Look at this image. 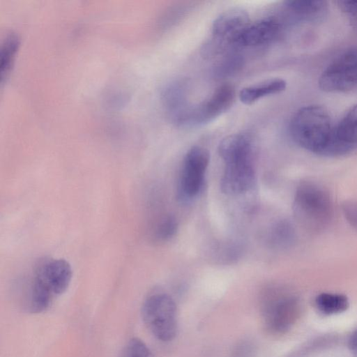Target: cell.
I'll return each instance as SVG.
<instances>
[{"mask_svg": "<svg viewBox=\"0 0 357 357\" xmlns=\"http://www.w3.org/2000/svg\"><path fill=\"white\" fill-rule=\"evenodd\" d=\"M334 125L328 111L317 105L300 108L289 123L293 141L302 149L322 155L331 137Z\"/></svg>", "mask_w": 357, "mask_h": 357, "instance_id": "1", "label": "cell"}, {"mask_svg": "<svg viewBox=\"0 0 357 357\" xmlns=\"http://www.w3.org/2000/svg\"><path fill=\"white\" fill-rule=\"evenodd\" d=\"M294 212L298 222L309 231L326 228L333 216V205L329 192L313 181H303L296 188Z\"/></svg>", "mask_w": 357, "mask_h": 357, "instance_id": "2", "label": "cell"}, {"mask_svg": "<svg viewBox=\"0 0 357 357\" xmlns=\"http://www.w3.org/2000/svg\"><path fill=\"white\" fill-rule=\"evenodd\" d=\"M142 319L151 333L159 340L167 342L176 335V307L173 298L166 294L149 296L142 308Z\"/></svg>", "mask_w": 357, "mask_h": 357, "instance_id": "3", "label": "cell"}, {"mask_svg": "<svg viewBox=\"0 0 357 357\" xmlns=\"http://www.w3.org/2000/svg\"><path fill=\"white\" fill-rule=\"evenodd\" d=\"M318 85L327 93H344L357 86V46L337 56L319 75Z\"/></svg>", "mask_w": 357, "mask_h": 357, "instance_id": "4", "label": "cell"}, {"mask_svg": "<svg viewBox=\"0 0 357 357\" xmlns=\"http://www.w3.org/2000/svg\"><path fill=\"white\" fill-rule=\"evenodd\" d=\"M250 22L248 14L242 9L222 13L213 23L212 38L205 44L207 51L215 56L230 47H237L239 37Z\"/></svg>", "mask_w": 357, "mask_h": 357, "instance_id": "5", "label": "cell"}, {"mask_svg": "<svg viewBox=\"0 0 357 357\" xmlns=\"http://www.w3.org/2000/svg\"><path fill=\"white\" fill-rule=\"evenodd\" d=\"M210 154L204 147L195 146L186 153L179 179V195L184 199L197 195L202 189Z\"/></svg>", "mask_w": 357, "mask_h": 357, "instance_id": "6", "label": "cell"}, {"mask_svg": "<svg viewBox=\"0 0 357 357\" xmlns=\"http://www.w3.org/2000/svg\"><path fill=\"white\" fill-rule=\"evenodd\" d=\"M300 313L298 299L292 296H266L262 314L265 325L274 333H282L294 324Z\"/></svg>", "mask_w": 357, "mask_h": 357, "instance_id": "7", "label": "cell"}, {"mask_svg": "<svg viewBox=\"0 0 357 357\" xmlns=\"http://www.w3.org/2000/svg\"><path fill=\"white\" fill-rule=\"evenodd\" d=\"M235 96L236 91L232 85L220 86L207 100L190 107L181 125H202L212 121L231 107Z\"/></svg>", "mask_w": 357, "mask_h": 357, "instance_id": "8", "label": "cell"}, {"mask_svg": "<svg viewBox=\"0 0 357 357\" xmlns=\"http://www.w3.org/2000/svg\"><path fill=\"white\" fill-rule=\"evenodd\" d=\"M357 149V103L352 105L333 126L322 156L338 157Z\"/></svg>", "mask_w": 357, "mask_h": 357, "instance_id": "9", "label": "cell"}, {"mask_svg": "<svg viewBox=\"0 0 357 357\" xmlns=\"http://www.w3.org/2000/svg\"><path fill=\"white\" fill-rule=\"evenodd\" d=\"M70 264L63 259H50L36 268L32 280L52 297L63 294L72 280Z\"/></svg>", "mask_w": 357, "mask_h": 357, "instance_id": "10", "label": "cell"}, {"mask_svg": "<svg viewBox=\"0 0 357 357\" xmlns=\"http://www.w3.org/2000/svg\"><path fill=\"white\" fill-rule=\"evenodd\" d=\"M220 187L227 195H238L249 190L255 181L253 159L225 164Z\"/></svg>", "mask_w": 357, "mask_h": 357, "instance_id": "11", "label": "cell"}, {"mask_svg": "<svg viewBox=\"0 0 357 357\" xmlns=\"http://www.w3.org/2000/svg\"><path fill=\"white\" fill-rule=\"evenodd\" d=\"M280 22L273 17L250 22L239 37L237 47H254L270 43L280 34Z\"/></svg>", "mask_w": 357, "mask_h": 357, "instance_id": "12", "label": "cell"}, {"mask_svg": "<svg viewBox=\"0 0 357 357\" xmlns=\"http://www.w3.org/2000/svg\"><path fill=\"white\" fill-rule=\"evenodd\" d=\"M284 7L294 19L305 22L320 21L328 11V3L322 0H289Z\"/></svg>", "mask_w": 357, "mask_h": 357, "instance_id": "13", "label": "cell"}, {"mask_svg": "<svg viewBox=\"0 0 357 357\" xmlns=\"http://www.w3.org/2000/svg\"><path fill=\"white\" fill-rule=\"evenodd\" d=\"M218 153L225 163L253 157L252 138L250 135L242 133L229 135L220 142Z\"/></svg>", "mask_w": 357, "mask_h": 357, "instance_id": "14", "label": "cell"}, {"mask_svg": "<svg viewBox=\"0 0 357 357\" xmlns=\"http://www.w3.org/2000/svg\"><path fill=\"white\" fill-rule=\"evenodd\" d=\"M286 87L285 80L281 78H273L243 88L238 96L243 104L252 105L264 97L282 92Z\"/></svg>", "mask_w": 357, "mask_h": 357, "instance_id": "15", "label": "cell"}, {"mask_svg": "<svg viewBox=\"0 0 357 357\" xmlns=\"http://www.w3.org/2000/svg\"><path fill=\"white\" fill-rule=\"evenodd\" d=\"M314 303L319 312L325 315L342 313L349 307L347 296L337 293H321L316 296Z\"/></svg>", "mask_w": 357, "mask_h": 357, "instance_id": "16", "label": "cell"}, {"mask_svg": "<svg viewBox=\"0 0 357 357\" xmlns=\"http://www.w3.org/2000/svg\"><path fill=\"white\" fill-rule=\"evenodd\" d=\"M20 45L19 38L13 33L6 34L0 50V77L3 84L8 78Z\"/></svg>", "mask_w": 357, "mask_h": 357, "instance_id": "17", "label": "cell"}, {"mask_svg": "<svg viewBox=\"0 0 357 357\" xmlns=\"http://www.w3.org/2000/svg\"><path fill=\"white\" fill-rule=\"evenodd\" d=\"M271 241L276 246H289L295 239V231L292 225L286 220L277 222L271 229Z\"/></svg>", "mask_w": 357, "mask_h": 357, "instance_id": "18", "label": "cell"}, {"mask_svg": "<svg viewBox=\"0 0 357 357\" xmlns=\"http://www.w3.org/2000/svg\"><path fill=\"white\" fill-rule=\"evenodd\" d=\"M243 58L238 54H228L217 65L215 73L218 77H225L238 71L243 65Z\"/></svg>", "mask_w": 357, "mask_h": 357, "instance_id": "19", "label": "cell"}, {"mask_svg": "<svg viewBox=\"0 0 357 357\" xmlns=\"http://www.w3.org/2000/svg\"><path fill=\"white\" fill-rule=\"evenodd\" d=\"M178 223L172 215L163 218L156 226L155 237L160 241H166L172 238L176 232Z\"/></svg>", "mask_w": 357, "mask_h": 357, "instance_id": "20", "label": "cell"}, {"mask_svg": "<svg viewBox=\"0 0 357 357\" xmlns=\"http://www.w3.org/2000/svg\"><path fill=\"white\" fill-rule=\"evenodd\" d=\"M121 357H151V354L143 341L135 337L127 342Z\"/></svg>", "mask_w": 357, "mask_h": 357, "instance_id": "21", "label": "cell"}, {"mask_svg": "<svg viewBox=\"0 0 357 357\" xmlns=\"http://www.w3.org/2000/svg\"><path fill=\"white\" fill-rule=\"evenodd\" d=\"M337 4L350 26L357 31V0H340Z\"/></svg>", "mask_w": 357, "mask_h": 357, "instance_id": "22", "label": "cell"}, {"mask_svg": "<svg viewBox=\"0 0 357 357\" xmlns=\"http://www.w3.org/2000/svg\"><path fill=\"white\" fill-rule=\"evenodd\" d=\"M342 211L348 223L357 229V201H345L342 204Z\"/></svg>", "mask_w": 357, "mask_h": 357, "instance_id": "23", "label": "cell"}, {"mask_svg": "<svg viewBox=\"0 0 357 357\" xmlns=\"http://www.w3.org/2000/svg\"><path fill=\"white\" fill-rule=\"evenodd\" d=\"M252 348L248 343H242L234 351V357H251Z\"/></svg>", "mask_w": 357, "mask_h": 357, "instance_id": "24", "label": "cell"}, {"mask_svg": "<svg viewBox=\"0 0 357 357\" xmlns=\"http://www.w3.org/2000/svg\"><path fill=\"white\" fill-rule=\"evenodd\" d=\"M349 349L354 357H357V329L350 335L348 340Z\"/></svg>", "mask_w": 357, "mask_h": 357, "instance_id": "25", "label": "cell"}]
</instances>
